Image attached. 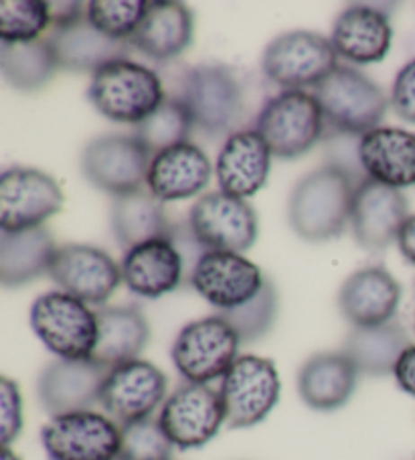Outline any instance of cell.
I'll use <instances>...</instances> for the list:
<instances>
[{
  "instance_id": "20",
  "label": "cell",
  "mask_w": 415,
  "mask_h": 460,
  "mask_svg": "<svg viewBox=\"0 0 415 460\" xmlns=\"http://www.w3.org/2000/svg\"><path fill=\"white\" fill-rule=\"evenodd\" d=\"M402 287L383 266H366L349 276L339 292V308L353 327H377L393 321Z\"/></svg>"
},
{
  "instance_id": "32",
  "label": "cell",
  "mask_w": 415,
  "mask_h": 460,
  "mask_svg": "<svg viewBox=\"0 0 415 460\" xmlns=\"http://www.w3.org/2000/svg\"><path fill=\"white\" fill-rule=\"evenodd\" d=\"M410 337L399 323L377 327H353L342 345L345 353L361 376L383 377L395 371L399 357L410 347Z\"/></svg>"
},
{
  "instance_id": "42",
  "label": "cell",
  "mask_w": 415,
  "mask_h": 460,
  "mask_svg": "<svg viewBox=\"0 0 415 460\" xmlns=\"http://www.w3.org/2000/svg\"><path fill=\"white\" fill-rule=\"evenodd\" d=\"M49 13H51V29L67 27L71 22L85 17L87 6L82 3H49Z\"/></svg>"
},
{
  "instance_id": "2",
  "label": "cell",
  "mask_w": 415,
  "mask_h": 460,
  "mask_svg": "<svg viewBox=\"0 0 415 460\" xmlns=\"http://www.w3.org/2000/svg\"><path fill=\"white\" fill-rule=\"evenodd\" d=\"M87 98L108 120L134 126L145 122L166 100L156 71L128 58L95 71Z\"/></svg>"
},
{
  "instance_id": "35",
  "label": "cell",
  "mask_w": 415,
  "mask_h": 460,
  "mask_svg": "<svg viewBox=\"0 0 415 460\" xmlns=\"http://www.w3.org/2000/svg\"><path fill=\"white\" fill-rule=\"evenodd\" d=\"M49 27V3H43V0H4L0 3V39L3 43L37 41Z\"/></svg>"
},
{
  "instance_id": "12",
  "label": "cell",
  "mask_w": 415,
  "mask_h": 460,
  "mask_svg": "<svg viewBox=\"0 0 415 460\" xmlns=\"http://www.w3.org/2000/svg\"><path fill=\"white\" fill-rule=\"evenodd\" d=\"M153 155L130 134H106L87 142L82 155L85 179L100 191L119 197L146 185Z\"/></svg>"
},
{
  "instance_id": "37",
  "label": "cell",
  "mask_w": 415,
  "mask_h": 460,
  "mask_svg": "<svg viewBox=\"0 0 415 460\" xmlns=\"http://www.w3.org/2000/svg\"><path fill=\"white\" fill-rule=\"evenodd\" d=\"M150 3L145 0H92L87 4V21L116 41H128L138 31L142 19L146 17Z\"/></svg>"
},
{
  "instance_id": "29",
  "label": "cell",
  "mask_w": 415,
  "mask_h": 460,
  "mask_svg": "<svg viewBox=\"0 0 415 460\" xmlns=\"http://www.w3.org/2000/svg\"><path fill=\"white\" fill-rule=\"evenodd\" d=\"M98 314V343L92 359L106 369L138 359L150 341V324L136 306H102Z\"/></svg>"
},
{
  "instance_id": "26",
  "label": "cell",
  "mask_w": 415,
  "mask_h": 460,
  "mask_svg": "<svg viewBox=\"0 0 415 460\" xmlns=\"http://www.w3.org/2000/svg\"><path fill=\"white\" fill-rule=\"evenodd\" d=\"M358 376L353 361L342 351L316 353L300 367V398L318 411L340 410L353 398Z\"/></svg>"
},
{
  "instance_id": "44",
  "label": "cell",
  "mask_w": 415,
  "mask_h": 460,
  "mask_svg": "<svg viewBox=\"0 0 415 460\" xmlns=\"http://www.w3.org/2000/svg\"><path fill=\"white\" fill-rule=\"evenodd\" d=\"M0 460H21V456L14 455L11 447H3V456H0Z\"/></svg>"
},
{
  "instance_id": "4",
  "label": "cell",
  "mask_w": 415,
  "mask_h": 460,
  "mask_svg": "<svg viewBox=\"0 0 415 460\" xmlns=\"http://www.w3.org/2000/svg\"><path fill=\"white\" fill-rule=\"evenodd\" d=\"M324 114L314 93L284 90L263 104L255 128L266 140L271 155L294 161L313 150L324 134Z\"/></svg>"
},
{
  "instance_id": "41",
  "label": "cell",
  "mask_w": 415,
  "mask_h": 460,
  "mask_svg": "<svg viewBox=\"0 0 415 460\" xmlns=\"http://www.w3.org/2000/svg\"><path fill=\"white\" fill-rule=\"evenodd\" d=\"M393 377L397 385L402 387L405 394H410L415 398V345L407 347L403 355L399 357Z\"/></svg>"
},
{
  "instance_id": "25",
  "label": "cell",
  "mask_w": 415,
  "mask_h": 460,
  "mask_svg": "<svg viewBox=\"0 0 415 460\" xmlns=\"http://www.w3.org/2000/svg\"><path fill=\"white\" fill-rule=\"evenodd\" d=\"M358 158L365 174L381 185L415 187V134L379 126L358 138Z\"/></svg>"
},
{
  "instance_id": "13",
  "label": "cell",
  "mask_w": 415,
  "mask_h": 460,
  "mask_svg": "<svg viewBox=\"0 0 415 460\" xmlns=\"http://www.w3.org/2000/svg\"><path fill=\"white\" fill-rule=\"evenodd\" d=\"M63 209V193L51 174L31 166H13L0 177V232L43 227Z\"/></svg>"
},
{
  "instance_id": "27",
  "label": "cell",
  "mask_w": 415,
  "mask_h": 460,
  "mask_svg": "<svg viewBox=\"0 0 415 460\" xmlns=\"http://www.w3.org/2000/svg\"><path fill=\"white\" fill-rule=\"evenodd\" d=\"M49 43L57 55L59 69L71 74H95L108 63L128 58V41H116L100 33L87 14L67 27H53Z\"/></svg>"
},
{
  "instance_id": "7",
  "label": "cell",
  "mask_w": 415,
  "mask_h": 460,
  "mask_svg": "<svg viewBox=\"0 0 415 460\" xmlns=\"http://www.w3.org/2000/svg\"><path fill=\"white\" fill-rule=\"evenodd\" d=\"M239 341L234 327L221 314L185 324L172 345V363L187 384L209 385L231 369Z\"/></svg>"
},
{
  "instance_id": "21",
  "label": "cell",
  "mask_w": 415,
  "mask_h": 460,
  "mask_svg": "<svg viewBox=\"0 0 415 460\" xmlns=\"http://www.w3.org/2000/svg\"><path fill=\"white\" fill-rule=\"evenodd\" d=\"M119 268L128 290L142 298H161L181 287L185 258L171 237H158L128 250Z\"/></svg>"
},
{
  "instance_id": "19",
  "label": "cell",
  "mask_w": 415,
  "mask_h": 460,
  "mask_svg": "<svg viewBox=\"0 0 415 460\" xmlns=\"http://www.w3.org/2000/svg\"><path fill=\"white\" fill-rule=\"evenodd\" d=\"M108 371L93 359L53 361L37 379L39 402L51 416L92 410L100 403Z\"/></svg>"
},
{
  "instance_id": "33",
  "label": "cell",
  "mask_w": 415,
  "mask_h": 460,
  "mask_svg": "<svg viewBox=\"0 0 415 460\" xmlns=\"http://www.w3.org/2000/svg\"><path fill=\"white\" fill-rule=\"evenodd\" d=\"M0 69L6 82L21 92H37L53 79L59 69L49 39H37L29 43L0 45Z\"/></svg>"
},
{
  "instance_id": "18",
  "label": "cell",
  "mask_w": 415,
  "mask_h": 460,
  "mask_svg": "<svg viewBox=\"0 0 415 460\" xmlns=\"http://www.w3.org/2000/svg\"><path fill=\"white\" fill-rule=\"evenodd\" d=\"M410 217V205L399 189L381 185L366 177L355 187L350 227L355 242L366 252H381L397 242Z\"/></svg>"
},
{
  "instance_id": "38",
  "label": "cell",
  "mask_w": 415,
  "mask_h": 460,
  "mask_svg": "<svg viewBox=\"0 0 415 460\" xmlns=\"http://www.w3.org/2000/svg\"><path fill=\"white\" fill-rule=\"evenodd\" d=\"M172 448L158 418H146L122 426L118 460H171Z\"/></svg>"
},
{
  "instance_id": "39",
  "label": "cell",
  "mask_w": 415,
  "mask_h": 460,
  "mask_svg": "<svg viewBox=\"0 0 415 460\" xmlns=\"http://www.w3.org/2000/svg\"><path fill=\"white\" fill-rule=\"evenodd\" d=\"M22 430V395L9 377H0V440L3 447L19 438Z\"/></svg>"
},
{
  "instance_id": "40",
  "label": "cell",
  "mask_w": 415,
  "mask_h": 460,
  "mask_svg": "<svg viewBox=\"0 0 415 460\" xmlns=\"http://www.w3.org/2000/svg\"><path fill=\"white\" fill-rule=\"evenodd\" d=\"M391 108L407 124H415V59L407 61L391 87Z\"/></svg>"
},
{
  "instance_id": "11",
  "label": "cell",
  "mask_w": 415,
  "mask_h": 460,
  "mask_svg": "<svg viewBox=\"0 0 415 460\" xmlns=\"http://www.w3.org/2000/svg\"><path fill=\"white\" fill-rule=\"evenodd\" d=\"M41 442L51 460H118L122 428L100 411H71L51 416Z\"/></svg>"
},
{
  "instance_id": "3",
  "label": "cell",
  "mask_w": 415,
  "mask_h": 460,
  "mask_svg": "<svg viewBox=\"0 0 415 460\" xmlns=\"http://www.w3.org/2000/svg\"><path fill=\"white\" fill-rule=\"evenodd\" d=\"M324 122L334 134L365 137L379 128L391 102L383 87L353 67L339 66L314 87Z\"/></svg>"
},
{
  "instance_id": "22",
  "label": "cell",
  "mask_w": 415,
  "mask_h": 460,
  "mask_svg": "<svg viewBox=\"0 0 415 460\" xmlns=\"http://www.w3.org/2000/svg\"><path fill=\"white\" fill-rule=\"evenodd\" d=\"M393 41L389 17L377 6L350 4L334 21L331 43L339 58L369 66L387 58Z\"/></svg>"
},
{
  "instance_id": "6",
  "label": "cell",
  "mask_w": 415,
  "mask_h": 460,
  "mask_svg": "<svg viewBox=\"0 0 415 460\" xmlns=\"http://www.w3.org/2000/svg\"><path fill=\"white\" fill-rule=\"evenodd\" d=\"M337 67L339 55L331 39L305 29L276 37L261 55L263 75L284 90L316 87Z\"/></svg>"
},
{
  "instance_id": "9",
  "label": "cell",
  "mask_w": 415,
  "mask_h": 460,
  "mask_svg": "<svg viewBox=\"0 0 415 460\" xmlns=\"http://www.w3.org/2000/svg\"><path fill=\"white\" fill-rule=\"evenodd\" d=\"M189 227L205 252L243 253L258 240L260 219L245 199L213 191L190 208Z\"/></svg>"
},
{
  "instance_id": "34",
  "label": "cell",
  "mask_w": 415,
  "mask_h": 460,
  "mask_svg": "<svg viewBox=\"0 0 415 460\" xmlns=\"http://www.w3.org/2000/svg\"><path fill=\"white\" fill-rule=\"evenodd\" d=\"M193 128L195 122L185 102L181 98H166L145 122L136 126L134 137L155 156L166 148L189 142Z\"/></svg>"
},
{
  "instance_id": "23",
  "label": "cell",
  "mask_w": 415,
  "mask_h": 460,
  "mask_svg": "<svg viewBox=\"0 0 415 460\" xmlns=\"http://www.w3.org/2000/svg\"><path fill=\"white\" fill-rule=\"evenodd\" d=\"M271 155L258 130H239L225 140L215 164L219 191L247 199L266 185Z\"/></svg>"
},
{
  "instance_id": "14",
  "label": "cell",
  "mask_w": 415,
  "mask_h": 460,
  "mask_svg": "<svg viewBox=\"0 0 415 460\" xmlns=\"http://www.w3.org/2000/svg\"><path fill=\"white\" fill-rule=\"evenodd\" d=\"M158 422L172 447L181 450L201 448L225 424L221 395L205 384L181 385L164 400Z\"/></svg>"
},
{
  "instance_id": "5",
  "label": "cell",
  "mask_w": 415,
  "mask_h": 460,
  "mask_svg": "<svg viewBox=\"0 0 415 460\" xmlns=\"http://www.w3.org/2000/svg\"><path fill=\"white\" fill-rule=\"evenodd\" d=\"M31 327L57 359H92L98 343V314L63 290L47 292L35 300Z\"/></svg>"
},
{
  "instance_id": "16",
  "label": "cell",
  "mask_w": 415,
  "mask_h": 460,
  "mask_svg": "<svg viewBox=\"0 0 415 460\" xmlns=\"http://www.w3.org/2000/svg\"><path fill=\"white\" fill-rule=\"evenodd\" d=\"M47 274L63 292L93 306L106 305L122 282L114 258L85 243L59 245Z\"/></svg>"
},
{
  "instance_id": "31",
  "label": "cell",
  "mask_w": 415,
  "mask_h": 460,
  "mask_svg": "<svg viewBox=\"0 0 415 460\" xmlns=\"http://www.w3.org/2000/svg\"><path fill=\"white\" fill-rule=\"evenodd\" d=\"M57 245L45 227L0 232V282L19 288L49 272Z\"/></svg>"
},
{
  "instance_id": "24",
  "label": "cell",
  "mask_w": 415,
  "mask_h": 460,
  "mask_svg": "<svg viewBox=\"0 0 415 460\" xmlns=\"http://www.w3.org/2000/svg\"><path fill=\"white\" fill-rule=\"evenodd\" d=\"M211 174L209 156L193 142H182L153 156L146 187L164 203L182 201L201 193Z\"/></svg>"
},
{
  "instance_id": "8",
  "label": "cell",
  "mask_w": 415,
  "mask_h": 460,
  "mask_svg": "<svg viewBox=\"0 0 415 460\" xmlns=\"http://www.w3.org/2000/svg\"><path fill=\"white\" fill-rule=\"evenodd\" d=\"M280 390L274 361L258 355L237 357L219 387L227 428L243 430L263 422L280 400Z\"/></svg>"
},
{
  "instance_id": "30",
  "label": "cell",
  "mask_w": 415,
  "mask_h": 460,
  "mask_svg": "<svg viewBox=\"0 0 415 460\" xmlns=\"http://www.w3.org/2000/svg\"><path fill=\"white\" fill-rule=\"evenodd\" d=\"M110 216L111 232L124 252L158 237H169L172 232L164 201L158 199L148 187L114 197Z\"/></svg>"
},
{
  "instance_id": "36",
  "label": "cell",
  "mask_w": 415,
  "mask_h": 460,
  "mask_svg": "<svg viewBox=\"0 0 415 460\" xmlns=\"http://www.w3.org/2000/svg\"><path fill=\"white\" fill-rule=\"evenodd\" d=\"M219 314L234 327L242 343H253L266 337L278 319V290L274 282L266 280L250 303Z\"/></svg>"
},
{
  "instance_id": "15",
  "label": "cell",
  "mask_w": 415,
  "mask_h": 460,
  "mask_svg": "<svg viewBox=\"0 0 415 460\" xmlns=\"http://www.w3.org/2000/svg\"><path fill=\"white\" fill-rule=\"evenodd\" d=\"M166 376L155 363L134 359L111 367L103 382L100 406L122 428L153 418L166 400Z\"/></svg>"
},
{
  "instance_id": "43",
  "label": "cell",
  "mask_w": 415,
  "mask_h": 460,
  "mask_svg": "<svg viewBox=\"0 0 415 460\" xmlns=\"http://www.w3.org/2000/svg\"><path fill=\"white\" fill-rule=\"evenodd\" d=\"M397 245L403 258L415 266V216L407 217L402 232L397 235Z\"/></svg>"
},
{
  "instance_id": "1",
  "label": "cell",
  "mask_w": 415,
  "mask_h": 460,
  "mask_svg": "<svg viewBox=\"0 0 415 460\" xmlns=\"http://www.w3.org/2000/svg\"><path fill=\"white\" fill-rule=\"evenodd\" d=\"M355 181L326 163L294 185L288 201V221L294 234L306 242H331L350 224Z\"/></svg>"
},
{
  "instance_id": "10",
  "label": "cell",
  "mask_w": 415,
  "mask_h": 460,
  "mask_svg": "<svg viewBox=\"0 0 415 460\" xmlns=\"http://www.w3.org/2000/svg\"><path fill=\"white\" fill-rule=\"evenodd\" d=\"M181 100L197 128L219 137L229 132L243 114V90L231 69L205 63L187 71Z\"/></svg>"
},
{
  "instance_id": "28",
  "label": "cell",
  "mask_w": 415,
  "mask_h": 460,
  "mask_svg": "<svg viewBox=\"0 0 415 460\" xmlns=\"http://www.w3.org/2000/svg\"><path fill=\"white\" fill-rule=\"evenodd\" d=\"M195 35V17L182 3H150L130 43L156 61H171L189 49Z\"/></svg>"
},
{
  "instance_id": "17",
  "label": "cell",
  "mask_w": 415,
  "mask_h": 460,
  "mask_svg": "<svg viewBox=\"0 0 415 460\" xmlns=\"http://www.w3.org/2000/svg\"><path fill=\"white\" fill-rule=\"evenodd\" d=\"M266 280L260 266L234 252H205L190 270V287L219 313L250 303Z\"/></svg>"
}]
</instances>
